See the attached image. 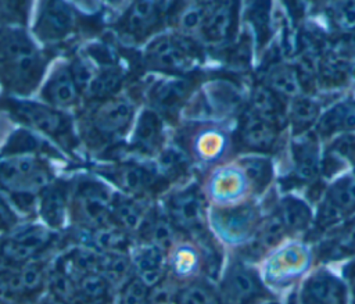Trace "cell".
<instances>
[{"label": "cell", "instance_id": "1", "mask_svg": "<svg viewBox=\"0 0 355 304\" xmlns=\"http://www.w3.org/2000/svg\"><path fill=\"white\" fill-rule=\"evenodd\" d=\"M44 67L46 60L22 29L7 28L0 33V81L11 93H32Z\"/></svg>", "mask_w": 355, "mask_h": 304}, {"label": "cell", "instance_id": "2", "mask_svg": "<svg viewBox=\"0 0 355 304\" xmlns=\"http://www.w3.org/2000/svg\"><path fill=\"white\" fill-rule=\"evenodd\" d=\"M53 182L50 165L39 155H0V190L19 210H31L36 196Z\"/></svg>", "mask_w": 355, "mask_h": 304}, {"label": "cell", "instance_id": "3", "mask_svg": "<svg viewBox=\"0 0 355 304\" xmlns=\"http://www.w3.org/2000/svg\"><path fill=\"white\" fill-rule=\"evenodd\" d=\"M3 107L15 121L61 143L75 139L72 119L62 110L54 108L43 101L22 99H7Z\"/></svg>", "mask_w": 355, "mask_h": 304}, {"label": "cell", "instance_id": "4", "mask_svg": "<svg viewBox=\"0 0 355 304\" xmlns=\"http://www.w3.org/2000/svg\"><path fill=\"white\" fill-rule=\"evenodd\" d=\"M197 50L186 35L164 33L155 36L144 50V62L150 69L180 74L193 65Z\"/></svg>", "mask_w": 355, "mask_h": 304}, {"label": "cell", "instance_id": "5", "mask_svg": "<svg viewBox=\"0 0 355 304\" xmlns=\"http://www.w3.org/2000/svg\"><path fill=\"white\" fill-rule=\"evenodd\" d=\"M114 194L98 180L82 179L75 186L72 205L79 219L93 229L107 226L111 215Z\"/></svg>", "mask_w": 355, "mask_h": 304}, {"label": "cell", "instance_id": "6", "mask_svg": "<svg viewBox=\"0 0 355 304\" xmlns=\"http://www.w3.org/2000/svg\"><path fill=\"white\" fill-rule=\"evenodd\" d=\"M135 115L133 104L119 96L97 101L90 114L92 132L103 140H114L126 133Z\"/></svg>", "mask_w": 355, "mask_h": 304}, {"label": "cell", "instance_id": "7", "mask_svg": "<svg viewBox=\"0 0 355 304\" xmlns=\"http://www.w3.org/2000/svg\"><path fill=\"white\" fill-rule=\"evenodd\" d=\"M51 242V232L42 225L18 228L0 243V260L11 265H24L43 251Z\"/></svg>", "mask_w": 355, "mask_h": 304}, {"label": "cell", "instance_id": "8", "mask_svg": "<svg viewBox=\"0 0 355 304\" xmlns=\"http://www.w3.org/2000/svg\"><path fill=\"white\" fill-rule=\"evenodd\" d=\"M171 3L158 1H135L132 3L118 22V29L122 35L141 42L155 35L166 17Z\"/></svg>", "mask_w": 355, "mask_h": 304}, {"label": "cell", "instance_id": "9", "mask_svg": "<svg viewBox=\"0 0 355 304\" xmlns=\"http://www.w3.org/2000/svg\"><path fill=\"white\" fill-rule=\"evenodd\" d=\"M76 25L73 8L62 1H44L39 4L33 32L43 43H57L68 37Z\"/></svg>", "mask_w": 355, "mask_h": 304}, {"label": "cell", "instance_id": "10", "mask_svg": "<svg viewBox=\"0 0 355 304\" xmlns=\"http://www.w3.org/2000/svg\"><path fill=\"white\" fill-rule=\"evenodd\" d=\"M220 294L223 304H251L269 297L258 275L243 264H233L227 268Z\"/></svg>", "mask_w": 355, "mask_h": 304}, {"label": "cell", "instance_id": "11", "mask_svg": "<svg viewBox=\"0 0 355 304\" xmlns=\"http://www.w3.org/2000/svg\"><path fill=\"white\" fill-rule=\"evenodd\" d=\"M80 94L82 89L68 62H61L54 67L40 90L42 101L58 110L75 105Z\"/></svg>", "mask_w": 355, "mask_h": 304}, {"label": "cell", "instance_id": "12", "mask_svg": "<svg viewBox=\"0 0 355 304\" xmlns=\"http://www.w3.org/2000/svg\"><path fill=\"white\" fill-rule=\"evenodd\" d=\"M300 301L304 304H347V287L331 272L319 269L304 282Z\"/></svg>", "mask_w": 355, "mask_h": 304}, {"label": "cell", "instance_id": "13", "mask_svg": "<svg viewBox=\"0 0 355 304\" xmlns=\"http://www.w3.org/2000/svg\"><path fill=\"white\" fill-rule=\"evenodd\" d=\"M355 210V178L338 179L329 190L318 214V225L329 226Z\"/></svg>", "mask_w": 355, "mask_h": 304}, {"label": "cell", "instance_id": "14", "mask_svg": "<svg viewBox=\"0 0 355 304\" xmlns=\"http://www.w3.org/2000/svg\"><path fill=\"white\" fill-rule=\"evenodd\" d=\"M164 143L162 117L153 108H144L135 126L130 146L143 155H154L161 151Z\"/></svg>", "mask_w": 355, "mask_h": 304}, {"label": "cell", "instance_id": "15", "mask_svg": "<svg viewBox=\"0 0 355 304\" xmlns=\"http://www.w3.org/2000/svg\"><path fill=\"white\" fill-rule=\"evenodd\" d=\"M166 210L168 217L176 226L194 229L201 223L202 201L193 186L171 194L166 201Z\"/></svg>", "mask_w": 355, "mask_h": 304}, {"label": "cell", "instance_id": "16", "mask_svg": "<svg viewBox=\"0 0 355 304\" xmlns=\"http://www.w3.org/2000/svg\"><path fill=\"white\" fill-rule=\"evenodd\" d=\"M71 183L53 180L39 196V212L47 228L58 229L64 225L69 203Z\"/></svg>", "mask_w": 355, "mask_h": 304}, {"label": "cell", "instance_id": "17", "mask_svg": "<svg viewBox=\"0 0 355 304\" xmlns=\"http://www.w3.org/2000/svg\"><path fill=\"white\" fill-rule=\"evenodd\" d=\"M112 178L118 187L129 194L140 196L155 189L164 180L159 179L154 169L137 162H125L115 168Z\"/></svg>", "mask_w": 355, "mask_h": 304}, {"label": "cell", "instance_id": "18", "mask_svg": "<svg viewBox=\"0 0 355 304\" xmlns=\"http://www.w3.org/2000/svg\"><path fill=\"white\" fill-rule=\"evenodd\" d=\"M190 89H191V83L186 78L159 82L150 92L153 110H155L161 117L176 112L179 105L184 101V99L190 93Z\"/></svg>", "mask_w": 355, "mask_h": 304}, {"label": "cell", "instance_id": "19", "mask_svg": "<svg viewBox=\"0 0 355 304\" xmlns=\"http://www.w3.org/2000/svg\"><path fill=\"white\" fill-rule=\"evenodd\" d=\"M255 217V211L247 205L220 211L215 215V228L225 239L240 240L245 237L254 226L257 221Z\"/></svg>", "mask_w": 355, "mask_h": 304}, {"label": "cell", "instance_id": "20", "mask_svg": "<svg viewBox=\"0 0 355 304\" xmlns=\"http://www.w3.org/2000/svg\"><path fill=\"white\" fill-rule=\"evenodd\" d=\"M132 262L137 271V278H140L148 287L161 280L165 269V257L162 248L150 243L139 247Z\"/></svg>", "mask_w": 355, "mask_h": 304}, {"label": "cell", "instance_id": "21", "mask_svg": "<svg viewBox=\"0 0 355 304\" xmlns=\"http://www.w3.org/2000/svg\"><path fill=\"white\" fill-rule=\"evenodd\" d=\"M233 6L230 3L207 4L205 18L201 26L202 37L209 43H219L227 37L232 28Z\"/></svg>", "mask_w": 355, "mask_h": 304}, {"label": "cell", "instance_id": "22", "mask_svg": "<svg viewBox=\"0 0 355 304\" xmlns=\"http://www.w3.org/2000/svg\"><path fill=\"white\" fill-rule=\"evenodd\" d=\"M173 228L175 225L168 217V214L161 212L148 214L147 217H144L140 225V230L147 237V242L162 250L169 248L172 246L175 237Z\"/></svg>", "mask_w": 355, "mask_h": 304}, {"label": "cell", "instance_id": "23", "mask_svg": "<svg viewBox=\"0 0 355 304\" xmlns=\"http://www.w3.org/2000/svg\"><path fill=\"white\" fill-rule=\"evenodd\" d=\"M123 81V74L118 67H104L93 74L87 86V93L96 101H103L115 96Z\"/></svg>", "mask_w": 355, "mask_h": 304}, {"label": "cell", "instance_id": "24", "mask_svg": "<svg viewBox=\"0 0 355 304\" xmlns=\"http://www.w3.org/2000/svg\"><path fill=\"white\" fill-rule=\"evenodd\" d=\"M283 222L286 230H304L311 223V210L309 207L295 197H287L280 204V212L277 214Z\"/></svg>", "mask_w": 355, "mask_h": 304}, {"label": "cell", "instance_id": "25", "mask_svg": "<svg viewBox=\"0 0 355 304\" xmlns=\"http://www.w3.org/2000/svg\"><path fill=\"white\" fill-rule=\"evenodd\" d=\"M241 137L250 147H268L275 139L273 126L268 119L254 114L245 119L241 129Z\"/></svg>", "mask_w": 355, "mask_h": 304}, {"label": "cell", "instance_id": "26", "mask_svg": "<svg viewBox=\"0 0 355 304\" xmlns=\"http://www.w3.org/2000/svg\"><path fill=\"white\" fill-rule=\"evenodd\" d=\"M111 215L119 225H122L126 229L140 228L146 217L143 214L140 203L123 194H114Z\"/></svg>", "mask_w": 355, "mask_h": 304}, {"label": "cell", "instance_id": "27", "mask_svg": "<svg viewBox=\"0 0 355 304\" xmlns=\"http://www.w3.org/2000/svg\"><path fill=\"white\" fill-rule=\"evenodd\" d=\"M42 140L31 130L17 129L7 139L1 155H22V154H40L43 151Z\"/></svg>", "mask_w": 355, "mask_h": 304}, {"label": "cell", "instance_id": "28", "mask_svg": "<svg viewBox=\"0 0 355 304\" xmlns=\"http://www.w3.org/2000/svg\"><path fill=\"white\" fill-rule=\"evenodd\" d=\"M349 129H355V105H338L327 112L320 122L323 133Z\"/></svg>", "mask_w": 355, "mask_h": 304}, {"label": "cell", "instance_id": "29", "mask_svg": "<svg viewBox=\"0 0 355 304\" xmlns=\"http://www.w3.org/2000/svg\"><path fill=\"white\" fill-rule=\"evenodd\" d=\"M76 292L85 301H101L107 296L108 280L97 272L83 273L79 278Z\"/></svg>", "mask_w": 355, "mask_h": 304}, {"label": "cell", "instance_id": "30", "mask_svg": "<svg viewBox=\"0 0 355 304\" xmlns=\"http://www.w3.org/2000/svg\"><path fill=\"white\" fill-rule=\"evenodd\" d=\"M178 304H218L216 296L209 285L193 282L182 289L176 296Z\"/></svg>", "mask_w": 355, "mask_h": 304}, {"label": "cell", "instance_id": "31", "mask_svg": "<svg viewBox=\"0 0 355 304\" xmlns=\"http://www.w3.org/2000/svg\"><path fill=\"white\" fill-rule=\"evenodd\" d=\"M269 83L276 92L287 96H295L300 92L298 76L290 67H276L269 74Z\"/></svg>", "mask_w": 355, "mask_h": 304}, {"label": "cell", "instance_id": "32", "mask_svg": "<svg viewBox=\"0 0 355 304\" xmlns=\"http://www.w3.org/2000/svg\"><path fill=\"white\" fill-rule=\"evenodd\" d=\"M207 12V4H187L179 14L178 24L183 35L201 31Z\"/></svg>", "mask_w": 355, "mask_h": 304}, {"label": "cell", "instance_id": "33", "mask_svg": "<svg viewBox=\"0 0 355 304\" xmlns=\"http://www.w3.org/2000/svg\"><path fill=\"white\" fill-rule=\"evenodd\" d=\"M121 304H150V287L137 276L125 282L121 296Z\"/></svg>", "mask_w": 355, "mask_h": 304}, {"label": "cell", "instance_id": "34", "mask_svg": "<svg viewBox=\"0 0 355 304\" xmlns=\"http://www.w3.org/2000/svg\"><path fill=\"white\" fill-rule=\"evenodd\" d=\"M351 253H355V233L352 232L340 233L322 247V254L326 258H341Z\"/></svg>", "mask_w": 355, "mask_h": 304}, {"label": "cell", "instance_id": "35", "mask_svg": "<svg viewBox=\"0 0 355 304\" xmlns=\"http://www.w3.org/2000/svg\"><path fill=\"white\" fill-rule=\"evenodd\" d=\"M198 265V255L190 246H180L173 253L172 268L176 275L186 276L196 271Z\"/></svg>", "mask_w": 355, "mask_h": 304}, {"label": "cell", "instance_id": "36", "mask_svg": "<svg viewBox=\"0 0 355 304\" xmlns=\"http://www.w3.org/2000/svg\"><path fill=\"white\" fill-rule=\"evenodd\" d=\"M297 160V175L302 179H309L316 174L318 158L316 151L311 146H301L295 154Z\"/></svg>", "mask_w": 355, "mask_h": 304}, {"label": "cell", "instance_id": "37", "mask_svg": "<svg viewBox=\"0 0 355 304\" xmlns=\"http://www.w3.org/2000/svg\"><path fill=\"white\" fill-rule=\"evenodd\" d=\"M94 242L108 253H121V248L126 243V237L123 232L104 226L97 229Z\"/></svg>", "mask_w": 355, "mask_h": 304}, {"label": "cell", "instance_id": "38", "mask_svg": "<svg viewBox=\"0 0 355 304\" xmlns=\"http://www.w3.org/2000/svg\"><path fill=\"white\" fill-rule=\"evenodd\" d=\"M318 115V105L308 99H300L294 103L291 110L293 122L297 128L308 126Z\"/></svg>", "mask_w": 355, "mask_h": 304}, {"label": "cell", "instance_id": "39", "mask_svg": "<svg viewBox=\"0 0 355 304\" xmlns=\"http://www.w3.org/2000/svg\"><path fill=\"white\" fill-rule=\"evenodd\" d=\"M244 171L250 180L255 183L257 187H262L268 183L270 176V167L266 160L262 158H248L244 161Z\"/></svg>", "mask_w": 355, "mask_h": 304}, {"label": "cell", "instance_id": "40", "mask_svg": "<svg viewBox=\"0 0 355 304\" xmlns=\"http://www.w3.org/2000/svg\"><path fill=\"white\" fill-rule=\"evenodd\" d=\"M276 107L277 104L268 89H261V87L257 89L254 94V108H255L254 114L269 121L272 117H275Z\"/></svg>", "mask_w": 355, "mask_h": 304}, {"label": "cell", "instance_id": "41", "mask_svg": "<svg viewBox=\"0 0 355 304\" xmlns=\"http://www.w3.org/2000/svg\"><path fill=\"white\" fill-rule=\"evenodd\" d=\"M336 17L340 26L345 29H355V1L340 3L336 7Z\"/></svg>", "mask_w": 355, "mask_h": 304}, {"label": "cell", "instance_id": "42", "mask_svg": "<svg viewBox=\"0 0 355 304\" xmlns=\"http://www.w3.org/2000/svg\"><path fill=\"white\" fill-rule=\"evenodd\" d=\"M18 218L4 196L0 193V232H8L17 226Z\"/></svg>", "mask_w": 355, "mask_h": 304}, {"label": "cell", "instance_id": "43", "mask_svg": "<svg viewBox=\"0 0 355 304\" xmlns=\"http://www.w3.org/2000/svg\"><path fill=\"white\" fill-rule=\"evenodd\" d=\"M334 149H336L341 155H344L345 158L351 160V161L355 164V136H352V135H345V136L340 137V139L336 142Z\"/></svg>", "mask_w": 355, "mask_h": 304}, {"label": "cell", "instance_id": "44", "mask_svg": "<svg viewBox=\"0 0 355 304\" xmlns=\"http://www.w3.org/2000/svg\"><path fill=\"white\" fill-rule=\"evenodd\" d=\"M10 271L11 268H0V303L10 301L14 298L12 290H11V280H10Z\"/></svg>", "mask_w": 355, "mask_h": 304}, {"label": "cell", "instance_id": "45", "mask_svg": "<svg viewBox=\"0 0 355 304\" xmlns=\"http://www.w3.org/2000/svg\"><path fill=\"white\" fill-rule=\"evenodd\" d=\"M344 276L347 278V280H348V283H349V286H351V289H352V292H354V296H355V261L349 262V264L345 267V269H344Z\"/></svg>", "mask_w": 355, "mask_h": 304}, {"label": "cell", "instance_id": "46", "mask_svg": "<svg viewBox=\"0 0 355 304\" xmlns=\"http://www.w3.org/2000/svg\"><path fill=\"white\" fill-rule=\"evenodd\" d=\"M294 304H304V303H301V301L298 300V301H297V303H294Z\"/></svg>", "mask_w": 355, "mask_h": 304}, {"label": "cell", "instance_id": "47", "mask_svg": "<svg viewBox=\"0 0 355 304\" xmlns=\"http://www.w3.org/2000/svg\"><path fill=\"white\" fill-rule=\"evenodd\" d=\"M354 51H355V42H354Z\"/></svg>", "mask_w": 355, "mask_h": 304}, {"label": "cell", "instance_id": "48", "mask_svg": "<svg viewBox=\"0 0 355 304\" xmlns=\"http://www.w3.org/2000/svg\"><path fill=\"white\" fill-rule=\"evenodd\" d=\"M270 304H273V303H270Z\"/></svg>", "mask_w": 355, "mask_h": 304}]
</instances>
